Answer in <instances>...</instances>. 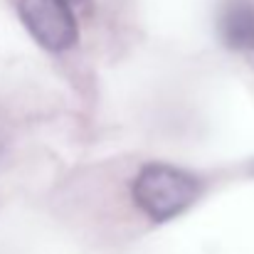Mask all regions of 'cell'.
Instances as JSON below:
<instances>
[{
  "label": "cell",
  "instance_id": "cell-1",
  "mask_svg": "<svg viewBox=\"0 0 254 254\" xmlns=\"http://www.w3.org/2000/svg\"><path fill=\"white\" fill-rule=\"evenodd\" d=\"M202 192L200 180L170 163H146L133 178V202L153 222H168L183 215Z\"/></svg>",
  "mask_w": 254,
  "mask_h": 254
},
{
  "label": "cell",
  "instance_id": "cell-2",
  "mask_svg": "<svg viewBox=\"0 0 254 254\" xmlns=\"http://www.w3.org/2000/svg\"><path fill=\"white\" fill-rule=\"evenodd\" d=\"M17 12L32 40L47 52H64L79 40L69 0H17Z\"/></svg>",
  "mask_w": 254,
  "mask_h": 254
},
{
  "label": "cell",
  "instance_id": "cell-3",
  "mask_svg": "<svg viewBox=\"0 0 254 254\" xmlns=\"http://www.w3.org/2000/svg\"><path fill=\"white\" fill-rule=\"evenodd\" d=\"M217 35L227 50H235V52L254 50V2L227 0L220 7Z\"/></svg>",
  "mask_w": 254,
  "mask_h": 254
},
{
  "label": "cell",
  "instance_id": "cell-4",
  "mask_svg": "<svg viewBox=\"0 0 254 254\" xmlns=\"http://www.w3.org/2000/svg\"><path fill=\"white\" fill-rule=\"evenodd\" d=\"M72 5H84V2H89V0H69Z\"/></svg>",
  "mask_w": 254,
  "mask_h": 254
}]
</instances>
